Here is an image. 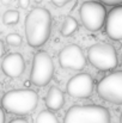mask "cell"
Listing matches in <instances>:
<instances>
[{
    "mask_svg": "<svg viewBox=\"0 0 122 123\" xmlns=\"http://www.w3.org/2000/svg\"><path fill=\"white\" fill-rule=\"evenodd\" d=\"M51 32V14L44 7L32 8L25 17L26 42L32 48H40L49 40Z\"/></svg>",
    "mask_w": 122,
    "mask_h": 123,
    "instance_id": "obj_1",
    "label": "cell"
},
{
    "mask_svg": "<svg viewBox=\"0 0 122 123\" xmlns=\"http://www.w3.org/2000/svg\"><path fill=\"white\" fill-rule=\"evenodd\" d=\"M39 104V94L34 90L22 88L11 90L6 92L1 98V105L4 110L13 115H28L31 114Z\"/></svg>",
    "mask_w": 122,
    "mask_h": 123,
    "instance_id": "obj_2",
    "label": "cell"
},
{
    "mask_svg": "<svg viewBox=\"0 0 122 123\" xmlns=\"http://www.w3.org/2000/svg\"><path fill=\"white\" fill-rule=\"evenodd\" d=\"M64 123H111V117L102 105H73L67 110Z\"/></svg>",
    "mask_w": 122,
    "mask_h": 123,
    "instance_id": "obj_3",
    "label": "cell"
},
{
    "mask_svg": "<svg viewBox=\"0 0 122 123\" xmlns=\"http://www.w3.org/2000/svg\"><path fill=\"white\" fill-rule=\"evenodd\" d=\"M90 63L98 71H113L119 65L116 49L109 43H96L87 49Z\"/></svg>",
    "mask_w": 122,
    "mask_h": 123,
    "instance_id": "obj_4",
    "label": "cell"
},
{
    "mask_svg": "<svg viewBox=\"0 0 122 123\" xmlns=\"http://www.w3.org/2000/svg\"><path fill=\"white\" fill-rule=\"evenodd\" d=\"M83 25L90 31H99L107 20V10L101 1H85L79 10Z\"/></svg>",
    "mask_w": 122,
    "mask_h": 123,
    "instance_id": "obj_5",
    "label": "cell"
},
{
    "mask_svg": "<svg viewBox=\"0 0 122 123\" xmlns=\"http://www.w3.org/2000/svg\"><path fill=\"white\" fill-rule=\"evenodd\" d=\"M54 62L47 51H37L32 60V67L30 73V81L35 86H45L53 79Z\"/></svg>",
    "mask_w": 122,
    "mask_h": 123,
    "instance_id": "obj_6",
    "label": "cell"
},
{
    "mask_svg": "<svg viewBox=\"0 0 122 123\" xmlns=\"http://www.w3.org/2000/svg\"><path fill=\"white\" fill-rule=\"evenodd\" d=\"M97 93L101 99L108 103L122 104V71L105 75L97 84Z\"/></svg>",
    "mask_w": 122,
    "mask_h": 123,
    "instance_id": "obj_7",
    "label": "cell"
},
{
    "mask_svg": "<svg viewBox=\"0 0 122 123\" xmlns=\"http://www.w3.org/2000/svg\"><path fill=\"white\" fill-rule=\"evenodd\" d=\"M59 63L62 68L72 71H81L86 66V59L79 45L68 44L60 51Z\"/></svg>",
    "mask_w": 122,
    "mask_h": 123,
    "instance_id": "obj_8",
    "label": "cell"
},
{
    "mask_svg": "<svg viewBox=\"0 0 122 123\" xmlns=\"http://www.w3.org/2000/svg\"><path fill=\"white\" fill-rule=\"evenodd\" d=\"M93 78L89 73H79L68 80L66 91L74 98H89L93 92Z\"/></svg>",
    "mask_w": 122,
    "mask_h": 123,
    "instance_id": "obj_9",
    "label": "cell"
},
{
    "mask_svg": "<svg viewBox=\"0 0 122 123\" xmlns=\"http://www.w3.org/2000/svg\"><path fill=\"white\" fill-rule=\"evenodd\" d=\"M105 34L114 41L122 40V5L110 10L105 20Z\"/></svg>",
    "mask_w": 122,
    "mask_h": 123,
    "instance_id": "obj_10",
    "label": "cell"
},
{
    "mask_svg": "<svg viewBox=\"0 0 122 123\" xmlns=\"http://www.w3.org/2000/svg\"><path fill=\"white\" fill-rule=\"evenodd\" d=\"M1 71L10 78H18L25 71V61L22 54L11 53L6 55L1 62Z\"/></svg>",
    "mask_w": 122,
    "mask_h": 123,
    "instance_id": "obj_11",
    "label": "cell"
},
{
    "mask_svg": "<svg viewBox=\"0 0 122 123\" xmlns=\"http://www.w3.org/2000/svg\"><path fill=\"white\" fill-rule=\"evenodd\" d=\"M44 102H45V106L49 110L58 111L65 104V94H64V92L59 87L51 86L48 90V92H47V96L44 98Z\"/></svg>",
    "mask_w": 122,
    "mask_h": 123,
    "instance_id": "obj_12",
    "label": "cell"
},
{
    "mask_svg": "<svg viewBox=\"0 0 122 123\" xmlns=\"http://www.w3.org/2000/svg\"><path fill=\"white\" fill-rule=\"evenodd\" d=\"M78 28H79V24H78L77 19L71 17V16H68V17H66L64 19L60 32H61V35L64 37H70L78 30Z\"/></svg>",
    "mask_w": 122,
    "mask_h": 123,
    "instance_id": "obj_13",
    "label": "cell"
},
{
    "mask_svg": "<svg viewBox=\"0 0 122 123\" xmlns=\"http://www.w3.org/2000/svg\"><path fill=\"white\" fill-rule=\"evenodd\" d=\"M36 123H59V118L51 110H42L36 117Z\"/></svg>",
    "mask_w": 122,
    "mask_h": 123,
    "instance_id": "obj_14",
    "label": "cell"
},
{
    "mask_svg": "<svg viewBox=\"0 0 122 123\" xmlns=\"http://www.w3.org/2000/svg\"><path fill=\"white\" fill-rule=\"evenodd\" d=\"M19 22V12L17 10H8L2 16V23L7 26L16 25Z\"/></svg>",
    "mask_w": 122,
    "mask_h": 123,
    "instance_id": "obj_15",
    "label": "cell"
},
{
    "mask_svg": "<svg viewBox=\"0 0 122 123\" xmlns=\"http://www.w3.org/2000/svg\"><path fill=\"white\" fill-rule=\"evenodd\" d=\"M23 42V38L19 34H16V32H12V34H8L6 36V43L11 47H19Z\"/></svg>",
    "mask_w": 122,
    "mask_h": 123,
    "instance_id": "obj_16",
    "label": "cell"
},
{
    "mask_svg": "<svg viewBox=\"0 0 122 123\" xmlns=\"http://www.w3.org/2000/svg\"><path fill=\"white\" fill-rule=\"evenodd\" d=\"M55 6H58V7H62V6H65L66 4H68V2H71L72 0H50Z\"/></svg>",
    "mask_w": 122,
    "mask_h": 123,
    "instance_id": "obj_17",
    "label": "cell"
},
{
    "mask_svg": "<svg viewBox=\"0 0 122 123\" xmlns=\"http://www.w3.org/2000/svg\"><path fill=\"white\" fill-rule=\"evenodd\" d=\"M98 1H101V2L104 4V5H110V6L122 2V0H98Z\"/></svg>",
    "mask_w": 122,
    "mask_h": 123,
    "instance_id": "obj_18",
    "label": "cell"
},
{
    "mask_svg": "<svg viewBox=\"0 0 122 123\" xmlns=\"http://www.w3.org/2000/svg\"><path fill=\"white\" fill-rule=\"evenodd\" d=\"M18 5L20 8H28L30 5V0H18Z\"/></svg>",
    "mask_w": 122,
    "mask_h": 123,
    "instance_id": "obj_19",
    "label": "cell"
},
{
    "mask_svg": "<svg viewBox=\"0 0 122 123\" xmlns=\"http://www.w3.org/2000/svg\"><path fill=\"white\" fill-rule=\"evenodd\" d=\"M10 123H29L26 120H24V118H14V120H12Z\"/></svg>",
    "mask_w": 122,
    "mask_h": 123,
    "instance_id": "obj_20",
    "label": "cell"
},
{
    "mask_svg": "<svg viewBox=\"0 0 122 123\" xmlns=\"http://www.w3.org/2000/svg\"><path fill=\"white\" fill-rule=\"evenodd\" d=\"M4 54H5V44H4V42L0 40V57H1Z\"/></svg>",
    "mask_w": 122,
    "mask_h": 123,
    "instance_id": "obj_21",
    "label": "cell"
},
{
    "mask_svg": "<svg viewBox=\"0 0 122 123\" xmlns=\"http://www.w3.org/2000/svg\"><path fill=\"white\" fill-rule=\"evenodd\" d=\"M0 123H5V112L2 108H0Z\"/></svg>",
    "mask_w": 122,
    "mask_h": 123,
    "instance_id": "obj_22",
    "label": "cell"
},
{
    "mask_svg": "<svg viewBox=\"0 0 122 123\" xmlns=\"http://www.w3.org/2000/svg\"><path fill=\"white\" fill-rule=\"evenodd\" d=\"M11 1H12V0H1V2H2L4 5H8V4H11Z\"/></svg>",
    "mask_w": 122,
    "mask_h": 123,
    "instance_id": "obj_23",
    "label": "cell"
},
{
    "mask_svg": "<svg viewBox=\"0 0 122 123\" xmlns=\"http://www.w3.org/2000/svg\"><path fill=\"white\" fill-rule=\"evenodd\" d=\"M34 1H35V2H36V4H40V2H42V1H43V0H34Z\"/></svg>",
    "mask_w": 122,
    "mask_h": 123,
    "instance_id": "obj_24",
    "label": "cell"
},
{
    "mask_svg": "<svg viewBox=\"0 0 122 123\" xmlns=\"http://www.w3.org/2000/svg\"><path fill=\"white\" fill-rule=\"evenodd\" d=\"M120 123H122V114H121V116H120Z\"/></svg>",
    "mask_w": 122,
    "mask_h": 123,
    "instance_id": "obj_25",
    "label": "cell"
}]
</instances>
